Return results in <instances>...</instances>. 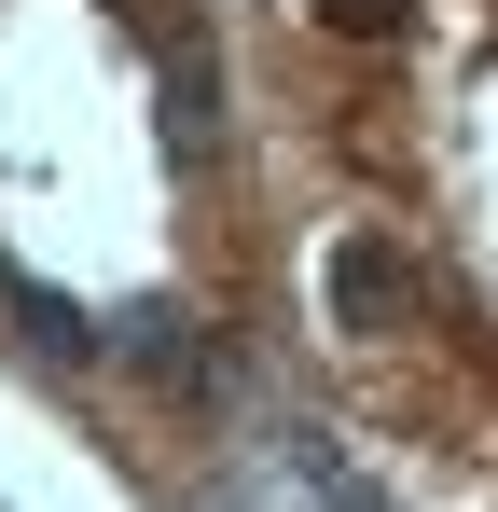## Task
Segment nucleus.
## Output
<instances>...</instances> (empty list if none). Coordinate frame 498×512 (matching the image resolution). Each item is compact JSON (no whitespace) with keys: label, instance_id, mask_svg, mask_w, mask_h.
<instances>
[{"label":"nucleus","instance_id":"obj_3","mask_svg":"<svg viewBox=\"0 0 498 512\" xmlns=\"http://www.w3.org/2000/svg\"><path fill=\"white\" fill-rule=\"evenodd\" d=\"M319 14H332V28H346V42H388V28H402L415 0H319Z\"/></svg>","mask_w":498,"mask_h":512},{"label":"nucleus","instance_id":"obj_2","mask_svg":"<svg viewBox=\"0 0 498 512\" xmlns=\"http://www.w3.org/2000/svg\"><path fill=\"white\" fill-rule=\"evenodd\" d=\"M14 319H28V333L56 346V360H83V346H97V333H83V305H70V291H28V277H14Z\"/></svg>","mask_w":498,"mask_h":512},{"label":"nucleus","instance_id":"obj_4","mask_svg":"<svg viewBox=\"0 0 498 512\" xmlns=\"http://www.w3.org/2000/svg\"><path fill=\"white\" fill-rule=\"evenodd\" d=\"M0 291H14V263H0Z\"/></svg>","mask_w":498,"mask_h":512},{"label":"nucleus","instance_id":"obj_1","mask_svg":"<svg viewBox=\"0 0 498 512\" xmlns=\"http://www.w3.org/2000/svg\"><path fill=\"white\" fill-rule=\"evenodd\" d=\"M332 319H346V333H402L415 319V263L388 250V236H346V250H332Z\"/></svg>","mask_w":498,"mask_h":512}]
</instances>
